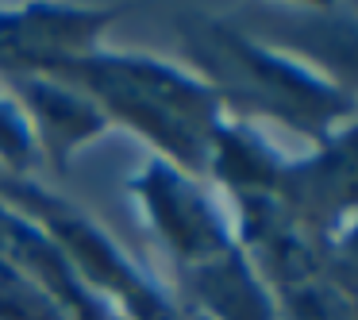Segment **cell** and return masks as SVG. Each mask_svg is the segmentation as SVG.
Listing matches in <instances>:
<instances>
[{
  "label": "cell",
  "mask_w": 358,
  "mask_h": 320,
  "mask_svg": "<svg viewBox=\"0 0 358 320\" xmlns=\"http://www.w3.org/2000/svg\"><path fill=\"white\" fill-rule=\"evenodd\" d=\"M178 35L193 74L220 97L227 120H270L308 139V147L355 132V85L308 66L304 58L250 39L208 12L178 20Z\"/></svg>",
  "instance_id": "obj_1"
},
{
  "label": "cell",
  "mask_w": 358,
  "mask_h": 320,
  "mask_svg": "<svg viewBox=\"0 0 358 320\" xmlns=\"http://www.w3.org/2000/svg\"><path fill=\"white\" fill-rule=\"evenodd\" d=\"M0 320H66V316L12 258L0 255Z\"/></svg>",
  "instance_id": "obj_8"
},
{
  "label": "cell",
  "mask_w": 358,
  "mask_h": 320,
  "mask_svg": "<svg viewBox=\"0 0 358 320\" xmlns=\"http://www.w3.org/2000/svg\"><path fill=\"white\" fill-rule=\"evenodd\" d=\"M0 201L39 224L66 251L81 281L120 312V320H185L166 281H158L139 258L127 255L85 209L66 201L39 178L0 174Z\"/></svg>",
  "instance_id": "obj_3"
},
{
  "label": "cell",
  "mask_w": 358,
  "mask_h": 320,
  "mask_svg": "<svg viewBox=\"0 0 358 320\" xmlns=\"http://www.w3.org/2000/svg\"><path fill=\"white\" fill-rule=\"evenodd\" d=\"M24 109L27 124L35 132V147H39V166H50L58 178H66L73 158L85 147L112 132L104 112L78 93L73 85L55 78H31V74H16V78H0Z\"/></svg>",
  "instance_id": "obj_5"
},
{
  "label": "cell",
  "mask_w": 358,
  "mask_h": 320,
  "mask_svg": "<svg viewBox=\"0 0 358 320\" xmlns=\"http://www.w3.org/2000/svg\"><path fill=\"white\" fill-rule=\"evenodd\" d=\"M31 78H55L85 93L112 127L150 143L155 158L204 178L208 151L224 124L220 97L193 70L158 55L96 47L43 66Z\"/></svg>",
  "instance_id": "obj_2"
},
{
  "label": "cell",
  "mask_w": 358,
  "mask_h": 320,
  "mask_svg": "<svg viewBox=\"0 0 358 320\" xmlns=\"http://www.w3.org/2000/svg\"><path fill=\"white\" fill-rule=\"evenodd\" d=\"M139 220L158 239L170 270L216 258L235 247V224L224 197L196 174L178 170L173 162L150 155L127 178Z\"/></svg>",
  "instance_id": "obj_4"
},
{
  "label": "cell",
  "mask_w": 358,
  "mask_h": 320,
  "mask_svg": "<svg viewBox=\"0 0 358 320\" xmlns=\"http://www.w3.org/2000/svg\"><path fill=\"white\" fill-rule=\"evenodd\" d=\"M0 255L12 258L58 305L66 320H120V312L81 281L66 251L39 224H31L24 212H16L4 201H0Z\"/></svg>",
  "instance_id": "obj_6"
},
{
  "label": "cell",
  "mask_w": 358,
  "mask_h": 320,
  "mask_svg": "<svg viewBox=\"0 0 358 320\" xmlns=\"http://www.w3.org/2000/svg\"><path fill=\"white\" fill-rule=\"evenodd\" d=\"M39 147L24 109L12 93H0V174L4 178H35Z\"/></svg>",
  "instance_id": "obj_7"
}]
</instances>
